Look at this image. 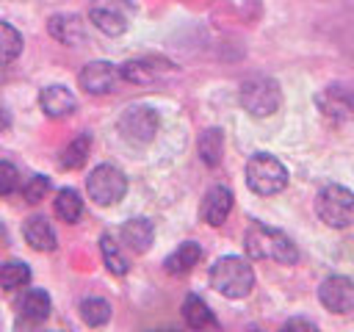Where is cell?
<instances>
[{
  "mask_svg": "<svg viewBox=\"0 0 354 332\" xmlns=\"http://www.w3.org/2000/svg\"><path fill=\"white\" fill-rule=\"evenodd\" d=\"M243 249L252 260H271V263H282V266H290L299 257L296 243L282 230H274L260 221L249 224V230L243 235Z\"/></svg>",
  "mask_w": 354,
  "mask_h": 332,
  "instance_id": "obj_1",
  "label": "cell"
},
{
  "mask_svg": "<svg viewBox=\"0 0 354 332\" xmlns=\"http://www.w3.org/2000/svg\"><path fill=\"white\" fill-rule=\"evenodd\" d=\"M210 285L216 293H221L227 299H243V296H249V290L254 285V271H252L249 260L227 255V257H218L213 263Z\"/></svg>",
  "mask_w": 354,
  "mask_h": 332,
  "instance_id": "obj_2",
  "label": "cell"
},
{
  "mask_svg": "<svg viewBox=\"0 0 354 332\" xmlns=\"http://www.w3.org/2000/svg\"><path fill=\"white\" fill-rule=\"evenodd\" d=\"M246 185L257 196H274L288 185V169L268 152H257L246 163Z\"/></svg>",
  "mask_w": 354,
  "mask_h": 332,
  "instance_id": "obj_3",
  "label": "cell"
},
{
  "mask_svg": "<svg viewBox=\"0 0 354 332\" xmlns=\"http://www.w3.org/2000/svg\"><path fill=\"white\" fill-rule=\"evenodd\" d=\"M315 213L326 227L343 230L354 224V194L337 183H329L315 196Z\"/></svg>",
  "mask_w": 354,
  "mask_h": 332,
  "instance_id": "obj_4",
  "label": "cell"
},
{
  "mask_svg": "<svg viewBox=\"0 0 354 332\" xmlns=\"http://www.w3.org/2000/svg\"><path fill=\"white\" fill-rule=\"evenodd\" d=\"M241 105L252 116H271L282 105V91L279 83L271 77H249L241 83Z\"/></svg>",
  "mask_w": 354,
  "mask_h": 332,
  "instance_id": "obj_5",
  "label": "cell"
},
{
  "mask_svg": "<svg viewBox=\"0 0 354 332\" xmlns=\"http://www.w3.org/2000/svg\"><path fill=\"white\" fill-rule=\"evenodd\" d=\"M136 14L133 0H91L88 19L108 36H122Z\"/></svg>",
  "mask_w": 354,
  "mask_h": 332,
  "instance_id": "obj_6",
  "label": "cell"
},
{
  "mask_svg": "<svg viewBox=\"0 0 354 332\" xmlns=\"http://www.w3.org/2000/svg\"><path fill=\"white\" fill-rule=\"evenodd\" d=\"M86 191L97 205H113L127 194V177L116 166L102 163L86 177Z\"/></svg>",
  "mask_w": 354,
  "mask_h": 332,
  "instance_id": "obj_7",
  "label": "cell"
},
{
  "mask_svg": "<svg viewBox=\"0 0 354 332\" xmlns=\"http://www.w3.org/2000/svg\"><path fill=\"white\" fill-rule=\"evenodd\" d=\"M158 111H152L149 105H130L122 116H119V133L130 141V144H149L158 133Z\"/></svg>",
  "mask_w": 354,
  "mask_h": 332,
  "instance_id": "obj_8",
  "label": "cell"
},
{
  "mask_svg": "<svg viewBox=\"0 0 354 332\" xmlns=\"http://www.w3.org/2000/svg\"><path fill=\"white\" fill-rule=\"evenodd\" d=\"M318 299L329 313L346 315L354 310V282L348 277H340V274L326 277L318 288Z\"/></svg>",
  "mask_w": 354,
  "mask_h": 332,
  "instance_id": "obj_9",
  "label": "cell"
},
{
  "mask_svg": "<svg viewBox=\"0 0 354 332\" xmlns=\"http://www.w3.org/2000/svg\"><path fill=\"white\" fill-rule=\"evenodd\" d=\"M119 69L108 61H91L80 69V86L88 91V94H111L116 89V80H119Z\"/></svg>",
  "mask_w": 354,
  "mask_h": 332,
  "instance_id": "obj_10",
  "label": "cell"
},
{
  "mask_svg": "<svg viewBox=\"0 0 354 332\" xmlns=\"http://www.w3.org/2000/svg\"><path fill=\"white\" fill-rule=\"evenodd\" d=\"M230 210H232V191H230L227 185H213V188L205 194V199H202L199 216H202L205 224L218 227V224L227 221Z\"/></svg>",
  "mask_w": 354,
  "mask_h": 332,
  "instance_id": "obj_11",
  "label": "cell"
},
{
  "mask_svg": "<svg viewBox=\"0 0 354 332\" xmlns=\"http://www.w3.org/2000/svg\"><path fill=\"white\" fill-rule=\"evenodd\" d=\"M47 30H50L53 39H58L61 44H69V47L86 42V25L75 14H55V17H50L47 19Z\"/></svg>",
  "mask_w": 354,
  "mask_h": 332,
  "instance_id": "obj_12",
  "label": "cell"
},
{
  "mask_svg": "<svg viewBox=\"0 0 354 332\" xmlns=\"http://www.w3.org/2000/svg\"><path fill=\"white\" fill-rule=\"evenodd\" d=\"M39 105H41V111L47 116L61 119V116H69L77 102H75V97H72V91L66 86H47L39 94Z\"/></svg>",
  "mask_w": 354,
  "mask_h": 332,
  "instance_id": "obj_13",
  "label": "cell"
},
{
  "mask_svg": "<svg viewBox=\"0 0 354 332\" xmlns=\"http://www.w3.org/2000/svg\"><path fill=\"white\" fill-rule=\"evenodd\" d=\"M22 235L25 241L36 249V252H53L55 249V230L44 216H30L22 224Z\"/></svg>",
  "mask_w": 354,
  "mask_h": 332,
  "instance_id": "obj_14",
  "label": "cell"
},
{
  "mask_svg": "<svg viewBox=\"0 0 354 332\" xmlns=\"http://www.w3.org/2000/svg\"><path fill=\"white\" fill-rule=\"evenodd\" d=\"M17 310H19V318L25 321V324H41L47 315H50V296L41 290V288H33V290H28L22 299H19V304H17Z\"/></svg>",
  "mask_w": 354,
  "mask_h": 332,
  "instance_id": "obj_15",
  "label": "cell"
},
{
  "mask_svg": "<svg viewBox=\"0 0 354 332\" xmlns=\"http://www.w3.org/2000/svg\"><path fill=\"white\" fill-rule=\"evenodd\" d=\"M318 105L324 108V113L329 116H348L354 113V89H346V86H329L321 97H318Z\"/></svg>",
  "mask_w": 354,
  "mask_h": 332,
  "instance_id": "obj_16",
  "label": "cell"
},
{
  "mask_svg": "<svg viewBox=\"0 0 354 332\" xmlns=\"http://www.w3.org/2000/svg\"><path fill=\"white\" fill-rule=\"evenodd\" d=\"M122 241L133 249V252H147L149 246H152V241H155V227H152V221L149 219H130V221H124V227H122Z\"/></svg>",
  "mask_w": 354,
  "mask_h": 332,
  "instance_id": "obj_17",
  "label": "cell"
},
{
  "mask_svg": "<svg viewBox=\"0 0 354 332\" xmlns=\"http://www.w3.org/2000/svg\"><path fill=\"white\" fill-rule=\"evenodd\" d=\"M199 257H202V249H199V243H194V241H185V243H180L169 257H166V271L169 274H174V277H183V274H188L196 263H199Z\"/></svg>",
  "mask_w": 354,
  "mask_h": 332,
  "instance_id": "obj_18",
  "label": "cell"
},
{
  "mask_svg": "<svg viewBox=\"0 0 354 332\" xmlns=\"http://www.w3.org/2000/svg\"><path fill=\"white\" fill-rule=\"evenodd\" d=\"M183 318H185V324L191 326V329H205V326H216V318H213V313H210V307L199 299V296H185V302H183Z\"/></svg>",
  "mask_w": 354,
  "mask_h": 332,
  "instance_id": "obj_19",
  "label": "cell"
},
{
  "mask_svg": "<svg viewBox=\"0 0 354 332\" xmlns=\"http://www.w3.org/2000/svg\"><path fill=\"white\" fill-rule=\"evenodd\" d=\"M199 158L205 166H218L221 163V155H224V136L218 127H210L199 136Z\"/></svg>",
  "mask_w": 354,
  "mask_h": 332,
  "instance_id": "obj_20",
  "label": "cell"
},
{
  "mask_svg": "<svg viewBox=\"0 0 354 332\" xmlns=\"http://www.w3.org/2000/svg\"><path fill=\"white\" fill-rule=\"evenodd\" d=\"M88 149H91V138H88L86 133L75 136V138L64 147V152L58 155V166H61V169H80V166L86 163V158H88Z\"/></svg>",
  "mask_w": 354,
  "mask_h": 332,
  "instance_id": "obj_21",
  "label": "cell"
},
{
  "mask_svg": "<svg viewBox=\"0 0 354 332\" xmlns=\"http://www.w3.org/2000/svg\"><path fill=\"white\" fill-rule=\"evenodd\" d=\"M55 216L66 224H75L80 216H83V199L75 188H61L58 196H55Z\"/></svg>",
  "mask_w": 354,
  "mask_h": 332,
  "instance_id": "obj_22",
  "label": "cell"
},
{
  "mask_svg": "<svg viewBox=\"0 0 354 332\" xmlns=\"http://www.w3.org/2000/svg\"><path fill=\"white\" fill-rule=\"evenodd\" d=\"M100 252H102V260H105V266H108V271L111 274H116V277H122V274H127V257L122 255V249H119V243L113 241V235H102L100 238Z\"/></svg>",
  "mask_w": 354,
  "mask_h": 332,
  "instance_id": "obj_23",
  "label": "cell"
},
{
  "mask_svg": "<svg viewBox=\"0 0 354 332\" xmlns=\"http://www.w3.org/2000/svg\"><path fill=\"white\" fill-rule=\"evenodd\" d=\"M30 282V268L22 263V260H8L0 266V285L6 290H17V288H25Z\"/></svg>",
  "mask_w": 354,
  "mask_h": 332,
  "instance_id": "obj_24",
  "label": "cell"
},
{
  "mask_svg": "<svg viewBox=\"0 0 354 332\" xmlns=\"http://www.w3.org/2000/svg\"><path fill=\"white\" fill-rule=\"evenodd\" d=\"M19 53H22V33L14 25L0 22V66L11 64Z\"/></svg>",
  "mask_w": 354,
  "mask_h": 332,
  "instance_id": "obj_25",
  "label": "cell"
},
{
  "mask_svg": "<svg viewBox=\"0 0 354 332\" xmlns=\"http://www.w3.org/2000/svg\"><path fill=\"white\" fill-rule=\"evenodd\" d=\"M80 318L88 324V326H102L108 318H111V304L100 296H88L80 302Z\"/></svg>",
  "mask_w": 354,
  "mask_h": 332,
  "instance_id": "obj_26",
  "label": "cell"
},
{
  "mask_svg": "<svg viewBox=\"0 0 354 332\" xmlns=\"http://www.w3.org/2000/svg\"><path fill=\"white\" fill-rule=\"evenodd\" d=\"M119 75H122L124 80H130V83L147 86V83H152V80L158 77V69H155L149 61H127V64H122Z\"/></svg>",
  "mask_w": 354,
  "mask_h": 332,
  "instance_id": "obj_27",
  "label": "cell"
},
{
  "mask_svg": "<svg viewBox=\"0 0 354 332\" xmlns=\"http://www.w3.org/2000/svg\"><path fill=\"white\" fill-rule=\"evenodd\" d=\"M47 191H50V180H47L44 174H36V177H30L28 185L22 188V196H25V202L36 205V202H41V199L47 196Z\"/></svg>",
  "mask_w": 354,
  "mask_h": 332,
  "instance_id": "obj_28",
  "label": "cell"
},
{
  "mask_svg": "<svg viewBox=\"0 0 354 332\" xmlns=\"http://www.w3.org/2000/svg\"><path fill=\"white\" fill-rule=\"evenodd\" d=\"M14 188H17V166L0 160V196H8Z\"/></svg>",
  "mask_w": 354,
  "mask_h": 332,
  "instance_id": "obj_29",
  "label": "cell"
},
{
  "mask_svg": "<svg viewBox=\"0 0 354 332\" xmlns=\"http://www.w3.org/2000/svg\"><path fill=\"white\" fill-rule=\"evenodd\" d=\"M285 329H315V324L313 321H304V318H290L285 324Z\"/></svg>",
  "mask_w": 354,
  "mask_h": 332,
  "instance_id": "obj_30",
  "label": "cell"
},
{
  "mask_svg": "<svg viewBox=\"0 0 354 332\" xmlns=\"http://www.w3.org/2000/svg\"><path fill=\"white\" fill-rule=\"evenodd\" d=\"M8 124H11V116H8V113H6L3 108H0V133H3V130H6Z\"/></svg>",
  "mask_w": 354,
  "mask_h": 332,
  "instance_id": "obj_31",
  "label": "cell"
}]
</instances>
